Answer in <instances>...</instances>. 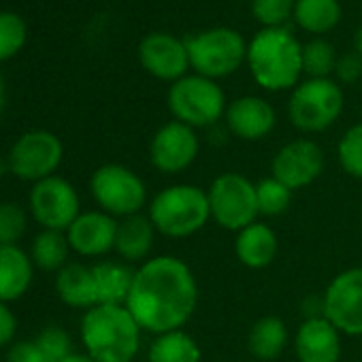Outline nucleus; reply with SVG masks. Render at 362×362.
<instances>
[{"mask_svg": "<svg viewBox=\"0 0 362 362\" xmlns=\"http://www.w3.org/2000/svg\"><path fill=\"white\" fill-rule=\"evenodd\" d=\"M199 307V281L188 262L177 256H151L134 271L126 300L141 330L164 334L184 330Z\"/></svg>", "mask_w": 362, "mask_h": 362, "instance_id": "f257e3e1", "label": "nucleus"}, {"mask_svg": "<svg viewBox=\"0 0 362 362\" xmlns=\"http://www.w3.org/2000/svg\"><path fill=\"white\" fill-rule=\"evenodd\" d=\"M141 332L126 305H96L81 320V341L96 362H132L141 349Z\"/></svg>", "mask_w": 362, "mask_h": 362, "instance_id": "f03ea898", "label": "nucleus"}, {"mask_svg": "<svg viewBox=\"0 0 362 362\" xmlns=\"http://www.w3.org/2000/svg\"><path fill=\"white\" fill-rule=\"evenodd\" d=\"M147 216L158 235L188 239L201 233L211 220L207 190L194 184H173L162 188L147 205Z\"/></svg>", "mask_w": 362, "mask_h": 362, "instance_id": "7ed1b4c3", "label": "nucleus"}, {"mask_svg": "<svg viewBox=\"0 0 362 362\" xmlns=\"http://www.w3.org/2000/svg\"><path fill=\"white\" fill-rule=\"evenodd\" d=\"M254 79L264 90H286L303 73V47L286 28H267L254 37L247 49Z\"/></svg>", "mask_w": 362, "mask_h": 362, "instance_id": "20e7f679", "label": "nucleus"}, {"mask_svg": "<svg viewBox=\"0 0 362 362\" xmlns=\"http://www.w3.org/2000/svg\"><path fill=\"white\" fill-rule=\"evenodd\" d=\"M211 220L230 233H239L245 226L258 222V199L256 184L245 175L228 170L218 175L207 188Z\"/></svg>", "mask_w": 362, "mask_h": 362, "instance_id": "39448f33", "label": "nucleus"}, {"mask_svg": "<svg viewBox=\"0 0 362 362\" xmlns=\"http://www.w3.org/2000/svg\"><path fill=\"white\" fill-rule=\"evenodd\" d=\"M90 190L100 211L113 218H130L147 205L145 181L124 164H103L90 179Z\"/></svg>", "mask_w": 362, "mask_h": 362, "instance_id": "423d86ee", "label": "nucleus"}, {"mask_svg": "<svg viewBox=\"0 0 362 362\" xmlns=\"http://www.w3.org/2000/svg\"><path fill=\"white\" fill-rule=\"evenodd\" d=\"M168 109L181 124L207 128L224 115V92L214 79L201 75L181 77L168 92Z\"/></svg>", "mask_w": 362, "mask_h": 362, "instance_id": "0eeeda50", "label": "nucleus"}, {"mask_svg": "<svg viewBox=\"0 0 362 362\" xmlns=\"http://www.w3.org/2000/svg\"><path fill=\"white\" fill-rule=\"evenodd\" d=\"M343 111V92L330 79H309L290 98L288 113L292 124L307 134L330 128Z\"/></svg>", "mask_w": 362, "mask_h": 362, "instance_id": "6e6552de", "label": "nucleus"}, {"mask_svg": "<svg viewBox=\"0 0 362 362\" xmlns=\"http://www.w3.org/2000/svg\"><path fill=\"white\" fill-rule=\"evenodd\" d=\"M190 64L199 71L201 77L218 79L235 73L245 58V43L241 35L228 28H216L186 41Z\"/></svg>", "mask_w": 362, "mask_h": 362, "instance_id": "1a4fd4ad", "label": "nucleus"}, {"mask_svg": "<svg viewBox=\"0 0 362 362\" xmlns=\"http://www.w3.org/2000/svg\"><path fill=\"white\" fill-rule=\"evenodd\" d=\"M322 307L341 334L362 337V267L337 273L322 294Z\"/></svg>", "mask_w": 362, "mask_h": 362, "instance_id": "9d476101", "label": "nucleus"}, {"mask_svg": "<svg viewBox=\"0 0 362 362\" xmlns=\"http://www.w3.org/2000/svg\"><path fill=\"white\" fill-rule=\"evenodd\" d=\"M64 147L60 139L47 130H33L18 139L9 153L11 173L24 181H41L52 177L60 166Z\"/></svg>", "mask_w": 362, "mask_h": 362, "instance_id": "9b49d317", "label": "nucleus"}, {"mask_svg": "<svg viewBox=\"0 0 362 362\" xmlns=\"http://www.w3.org/2000/svg\"><path fill=\"white\" fill-rule=\"evenodd\" d=\"M30 211L45 230H69L79 218L77 190L56 175L41 179L30 192Z\"/></svg>", "mask_w": 362, "mask_h": 362, "instance_id": "f8f14e48", "label": "nucleus"}, {"mask_svg": "<svg viewBox=\"0 0 362 362\" xmlns=\"http://www.w3.org/2000/svg\"><path fill=\"white\" fill-rule=\"evenodd\" d=\"M199 151L201 141L197 136V130L177 119L164 124L149 143L151 166L162 175H179L188 170L197 162Z\"/></svg>", "mask_w": 362, "mask_h": 362, "instance_id": "ddd939ff", "label": "nucleus"}, {"mask_svg": "<svg viewBox=\"0 0 362 362\" xmlns=\"http://www.w3.org/2000/svg\"><path fill=\"white\" fill-rule=\"evenodd\" d=\"M326 158L322 147L311 139H294L279 147L271 162V175L292 192L311 186L324 173Z\"/></svg>", "mask_w": 362, "mask_h": 362, "instance_id": "4468645a", "label": "nucleus"}, {"mask_svg": "<svg viewBox=\"0 0 362 362\" xmlns=\"http://www.w3.org/2000/svg\"><path fill=\"white\" fill-rule=\"evenodd\" d=\"M294 354L298 362H339L343 334L324 315L305 317L294 332Z\"/></svg>", "mask_w": 362, "mask_h": 362, "instance_id": "2eb2a0df", "label": "nucleus"}, {"mask_svg": "<svg viewBox=\"0 0 362 362\" xmlns=\"http://www.w3.org/2000/svg\"><path fill=\"white\" fill-rule=\"evenodd\" d=\"M141 64L162 81H179L190 66L186 43L170 35H149L139 47Z\"/></svg>", "mask_w": 362, "mask_h": 362, "instance_id": "dca6fc26", "label": "nucleus"}, {"mask_svg": "<svg viewBox=\"0 0 362 362\" xmlns=\"http://www.w3.org/2000/svg\"><path fill=\"white\" fill-rule=\"evenodd\" d=\"M117 222L105 211H86L71 224L66 239L71 250L81 256H105L115 250Z\"/></svg>", "mask_w": 362, "mask_h": 362, "instance_id": "f3484780", "label": "nucleus"}, {"mask_svg": "<svg viewBox=\"0 0 362 362\" xmlns=\"http://www.w3.org/2000/svg\"><path fill=\"white\" fill-rule=\"evenodd\" d=\"M226 126L230 134L243 141H260L275 128V111L273 107L258 96H243L237 98L226 109Z\"/></svg>", "mask_w": 362, "mask_h": 362, "instance_id": "a211bd4d", "label": "nucleus"}, {"mask_svg": "<svg viewBox=\"0 0 362 362\" xmlns=\"http://www.w3.org/2000/svg\"><path fill=\"white\" fill-rule=\"evenodd\" d=\"M277 250H279L277 233L264 222H254L243 230H239L235 237V256L245 269L252 271H260L273 264Z\"/></svg>", "mask_w": 362, "mask_h": 362, "instance_id": "6ab92c4d", "label": "nucleus"}, {"mask_svg": "<svg viewBox=\"0 0 362 362\" xmlns=\"http://www.w3.org/2000/svg\"><path fill=\"white\" fill-rule=\"evenodd\" d=\"M156 235H158V230L151 224L149 216L136 214V216L124 218L122 222H117L115 252L128 264H132V262L143 264L145 260L151 258Z\"/></svg>", "mask_w": 362, "mask_h": 362, "instance_id": "aec40b11", "label": "nucleus"}, {"mask_svg": "<svg viewBox=\"0 0 362 362\" xmlns=\"http://www.w3.org/2000/svg\"><path fill=\"white\" fill-rule=\"evenodd\" d=\"M56 292L62 298V303H66L69 307L92 309L98 305L92 267H86L79 262H71L58 271Z\"/></svg>", "mask_w": 362, "mask_h": 362, "instance_id": "412c9836", "label": "nucleus"}, {"mask_svg": "<svg viewBox=\"0 0 362 362\" xmlns=\"http://www.w3.org/2000/svg\"><path fill=\"white\" fill-rule=\"evenodd\" d=\"M290 343L288 324L277 315H264L256 320L247 332V349L260 362L277 360Z\"/></svg>", "mask_w": 362, "mask_h": 362, "instance_id": "4be33fe9", "label": "nucleus"}, {"mask_svg": "<svg viewBox=\"0 0 362 362\" xmlns=\"http://www.w3.org/2000/svg\"><path fill=\"white\" fill-rule=\"evenodd\" d=\"M33 281V262L18 245H0V303L18 300Z\"/></svg>", "mask_w": 362, "mask_h": 362, "instance_id": "5701e85b", "label": "nucleus"}, {"mask_svg": "<svg viewBox=\"0 0 362 362\" xmlns=\"http://www.w3.org/2000/svg\"><path fill=\"white\" fill-rule=\"evenodd\" d=\"M134 271L124 260H103L92 267L94 281H96V296L98 305H126Z\"/></svg>", "mask_w": 362, "mask_h": 362, "instance_id": "b1692460", "label": "nucleus"}, {"mask_svg": "<svg viewBox=\"0 0 362 362\" xmlns=\"http://www.w3.org/2000/svg\"><path fill=\"white\" fill-rule=\"evenodd\" d=\"M147 362H203V351L190 332L173 330L151 341Z\"/></svg>", "mask_w": 362, "mask_h": 362, "instance_id": "393cba45", "label": "nucleus"}, {"mask_svg": "<svg viewBox=\"0 0 362 362\" xmlns=\"http://www.w3.org/2000/svg\"><path fill=\"white\" fill-rule=\"evenodd\" d=\"M296 22L311 33H328L337 26L341 9L337 0H298L294 7Z\"/></svg>", "mask_w": 362, "mask_h": 362, "instance_id": "a878e982", "label": "nucleus"}, {"mask_svg": "<svg viewBox=\"0 0 362 362\" xmlns=\"http://www.w3.org/2000/svg\"><path fill=\"white\" fill-rule=\"evenodd\" d=\"M69 250V239L60 230H45L33 243V260L43 271H60L66 267Z\"/></svg>", "mask_w": 362, "mask_h": 362, "instance_id": "bb28decb", "label": "nucleus"}, {"mask_svg": "<svg viewBox=\"0 0 362 362\" xmlns=\"http://www.w3.org/2000/svg\"><path fill=\"white\" fill-rule=\"evenodd\" d=\"M256 199H258V211L264 218H279L284 216L292 205V190L281 184L273 175L260 179L256 184Z\"/></svg>", "mask_w": 362, "mask_h": 362, "instance_id": "cd10ccee", "label": "nucleus"}, {"mask_svg": "<svg viewBox=\"0 0 362 362\" xmlns=\"http://www.w3.org/2000/svg\"><path fill=\"white\" fill-rule=\"evenodd\" d=\"M337 66V54L326 41H311L303 47V73L311 79H328Z\"/></svg>", "mask_w": 362, "mask_h": 362, "instance_id": "c85d7f7f", "label": "nucleus"}, {"mask_svg": "<svg viewBox=\"0 0 362 362\" xmlns=\"http://www.w3.org/2000/svg\"><path fill=\"white\" fill-rule=\"evenodd\" d=\"M337 156H339V164L349 177L362 179V124L351 126L343 134L337 147Z\"/></svg>", "mask_w": 362, "mask_h": 362, "instance_id": "c756f323", "label": "nucleus"}, {"mask_svg": "<svg viewBox=\"0 0 362 362\" xmlns=\"http://www.w3.org/2000/svg\"><path fill=\"white\" fill-rule=\"evenodd\" d=\"M26 43V24L16 13H0V62L16 56Z\"/></svg>", "mask_w": 362, "mask_h": 362, "instance_id": "7c9ffc66", "label": "nucleus"}, {"mask_svg": "<svg viewBox=\"0 0 362 362\" xmlns=\"http://www.w3.org/2000/svg\"><path fill=\"white\" fill-rule=\"evenodd\" d=\"M26 211L18 203H0V245H16L26 233Z\"/></svg>", "mask_w": 362, "mask_h": 362, "instance_id": "2f4dec72", "label": "nucleus"}, {"mask_svg": "<svg viewBox=\"0 0 362 362\" xmlns=\"http://www.w3.org/2000/svg\"><path fill=\"white\" fill-rule=\"evenodd\" d=\"M37 345L43 351V356L47 358V362H62L66 356H71V337L66 334V330L58 328V326H47L37 334Z\"/></svg>", "mask_w": 362, "mask_h": 362, "instance_id": "473e14b6", "label": "nucleus"}, {"mask_svg": "<svg viewBox=\"0 0 362 362\" xmlns=\"http://www.w3.org/2000/svg\"><path fill=\"white\" fill-rule=\"evenodd\" d=\"M252 11L264 26L277 28L292 13V0H252Z\"/></svg>", "mask_w": 362, "mask_h": 362, "instance_id": "72a5a7b5", "label": "nucleus"}, {"mask_svg": "<svg viewBox=\"0 0 362 362\" xmlns=\"http://www.w3.org/2000/svg\"><path fill=\"white\" fill-rule=\"evenodd\" d=\"M337 79L343 83H351L362 75V56L360 54H345L343 58H337L334 66Z\"/></svg>", "mask_w": 362, "mask_h": 362, "instance_id": "f704fd0d", "label": "nucleus"}, {"mask_svg": "<svg viewBox=\"0 0 362 362\" xmlns=\"http://www.w3.org/2000/svg\"><path fill=\"white\" fill-rule=\"evenodd\" d=\"M7 362H47V358L39 349L37 341H20L9 349Z\"/></svg>", "mask_w": 362, "mask_h": 362, "instance_id": "c9c22d12", "label": "nucleus"}, {"mask_svg": "<svg viewBox=\"0 0 362 362\" xmlns=\"http://www.w3.org/2000/svg\"><path fill=\"white\" fill-rule=\"evenodd\" d=\"M16 326H18L16 315L11 313V309L5 303H0V347L7 345L13 339Z\"/></svg>", "mask_w": 362, "mask_h": 362, "instance_id": "e433bc0d", "label": "nucleus"}, {"mask_svg": "<svg viewBox=\"0 0 362 362\" xmlns=\"http://www.w3.org/2000/svg\"><path fill=\"white\" fill-rule=\"evenodd\" d=\"M62 362H96V360L92 356H88V354H71Z\"/></svg>", "mask_w": 362, "mask_h": 362, "instance_id": "4c0bfd02", "label": "nucleus"}, {"mask_svg": "<svg viewBox=\"0 0 362 362\" xmlns=\"http://www.w3.org/2000/svg\"><path fill=\"white\" fill-rule=\"evenodd\" d=\"M354 45H356V52L362 56V28L356 33V39H354Z\"/></svg>", "mask_w": 362, "mask_h": 362, "instance_id": "58836bf2", "label": "nucleus"}, {"mask_svg": "<svg viewBox=\"0 0 362 362\" xmlns=\"http://www.w3.org/2000/svg\"><path fill=\"white\" fill-rule=\"evenodd\" d=\"M3 105H5V81L0 77V111H3Z\"/></svg>", "mask_w": 362, "mask_h": 362, "instance_id": "ea45409f", "label": "nucleus"}, {"mask_svg": "<svg viewBox=\"0 0 362 362\" xmlns=\"http://www.w3.org/2000/svg\"><path fill=\"white\" fill-rule=\"evenodd\" d=\"M7 170H11V166H9V160H3V158H0V177H3Z\"/></svg>", "mask_w": 362, "mask_h": 362, "instance_id": "a19ab883", "label": "nucleus"}]
</instances>
